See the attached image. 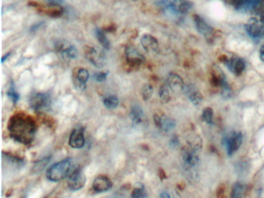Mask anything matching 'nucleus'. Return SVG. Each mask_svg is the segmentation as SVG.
Wrapping results in <instances>:
<instances>
[{
    "mask_svg": "<svg viewBox=\"0 0 264 198\" xmlns=\"http://www.w3.org/2000/svg\"><path fill=\"white\" fill-rule=\"evenodd\" d=\"M10 55L11 53H8L7 54L4 55V56L2 58V63H4V62H5V60H7V58H9Z\"/></svg>",
    "mask_w": 264,
    "mask_h": 198,
    "instance_id": "nucleus-37",
    "label": "nucleus"
},
{
    "mask_svg": "<svg viewBox=\"0 0 264 198\" xmlns=\"http://www.w3.org/2000/svg\"><path fill=\"white\" fill-rule=\"evenodd\" d=\"M154 121L155 125L160 130L164 132H169L174 130L176 127V122L173 118H168L166 116H160L158 114L154 116Z\"/></svg>",
    "mask_w": 264,
    "mask_h": 198,
    "instance_id": "nucleus-14",
    "label": "nucleus"
},
{
    "mask_svg": "<svg viewBox=\"0 0 264 198\" xmlns=\"http://www.w3.org/2000/svg\"><path fill=\"white\" fill-rule=\"evenodd\" d=\"M130 117L132 122L136 125H140L144 123L145 120V114H144V110L141 108L139 104H134L131 107Z\"/></svg>",
    "mask_w": 264,
    "mask_h": 198,
    "instance_id": "nucleus-21",
    "label": "nucleus"
},
{
    "mask_svg": "<svg viewBox=\"0 0 264 198\" xmlns=\"http://www.w3.org/2000/svg\"><path fill=\"white\" fill-rule=\"evenodd\" d=\"M86 178L80 168L72 170L68 176V188L72 190H78L86 184Z\"/></svg>",
    "mask_w": 264,
    "mask_h": 198,
    "instance_id": "nucleus-6",
    "label": "nucleus"
},
{
    "mask_svg": "<svg viewBox=\"0 0 264 198\" xmlns=\"http://www.w3.org/2000/svg\"><path fill=\"white\" fill-rule=\"evenodd\" d=\"M146 196L148 194H146V190L142 185L136 186L131 194V198H146Z\"/></svg>",
    "mask_w": 264,
    "mask_h": 198,
    "instance_id": "nucleus-30",
    "label": "nucleus"
},
{
    "mask_svg": "<svg viewBox=\"0 0 264 198\" xmlns=\"http://www.w3.org/2000/svg\"><path fill=\"white\" fill-rule=\"evenodd\" d=\"M262 1L264 0H240L237 5V10L242 12H250L260 5Z\"/></svg>",
    "mask_w": 264,
    "mask_h": 198,
    "instance_id": "nucleus-22",
    "label": "nucleus"
},
{
    "mask_svg": "<svg viewBox=\"0 0 264 198\" xmlns=\"http://www.w3.org/2000/svg\"><path fill=\"white\" fill-rule=\"evenodd\" d=\"M107 76H108V73L106 72H98V73L94 74L93 78L97 82H103L106 80Z\"/></svg>",
    "mask_w": 264,
    "mask_h": 198,
    "instance_id": "nucleus-32",
    "label": "nucleus"
},
{
    "mask_svg": "<svg viewBox=\"0 0 264 198\" xmlns=\"http://www.w3.org/2000/svg\"><path fill=\"white\" fill-rule=\"evenodd\" d=\"M112 186V183L110 178L104 175H100L94 179L93 182L92 188L94 192L102 193L108 192Z\"/></svg>",
    "mask_w": 264,
    "mask_h": 198,
    "instance_id": "nucleus-15",
    "label": "nucleus"
},
{
    "mask_svg": "<svg viewBox=\"0 0 264 198\" xmlns=\"http://www.w3.org/2000/svg\"><path fill=\"white\" fill-rule=\"evenodd\" d=\"M166 84L172 90V92L175 94L184 92V84L183 79L178 74L170 73L166 79Z\"/></svg>",
    "mask_w": 264,
    "mask_h": 198,
    "instance_id": "nucleus-11",
    "label": "nucleus"
},
{
    "mask_svg": "<svg viewBox=\"0 0 264 198\" xmlns=\"http://www.w3.org/2000/svg\"><path fill=\"white\" fill-rule=\"evenodd\" d=\"M213 116H214V112L211 108L208 107V108H204L202 114V118L204 122L207 123L208 125H212Z\"/></svg>",
    "mask_w": 264,
    "mask_h": 198,
    "instance_id": "nucleus-29",
    "label": "nucleus"
},
{
    "mask_svg": "<svg viewBox=\"0 0 264 198\" xmlns=\"http://www.w3.org/2000/svg\"><path fill=\"white\" fill-rule=\"evenodd\" d=\"M193 19H194L196 29L204 38H208L212 35L213 31H214L212 28L200 16L194 15L193 16Z\"/></svg>",
    "mask_w": 264,
    "mask_h": 198,
    "instance_id": "nucleus-16",
    "label": "nucleus"
},
{
    "mask_svg": "<svg viewBox=\"0 0 264 198\" xmlns=\"http://www.w3.org/2000/svg\"><path fill=\"white\" fill-rule=\"evenodd\" d=\"M162 6L178 14H186L192 8V4L187 0H162Z\"/></svg>",
    "mask_w": 264,
    "mask_h": 198,
    "instance_id": "nucleus-5",
    "label": "nucleus"
},
{
    "mask_svg": "<svg viewBox=\"0 0 264 198\" xmlns=\"http://www.w3.org/2000/svg\"><path fill=\"white\" fill-rule=\"evenodd\" d=\"M30 104L34 111L36 112L46 111L50 108L52 104V98L49 94L46 93H36L31 96L30 99Z\"/></svg>",
    "mask_w": 264,
    "mask_h": 198,
    "instance_id": "nucleus-3",
    "label": "nucleus"
},
{
    "mask_svg": "<svg viewBox=\"0 0 264 198\" xmlns=\"http://www.w3.org/2000/svg\"><path fill=\"white\" fill-rule=\"evenodd\" d=\"M160 98L164 103L168 102L170 100V90L168 84H163L159 89Z\"/></svg>",
    "mask_w": 264,
    "mask_h": 198,
    "instance_id": "nucleus-27",
    "label": "nucleus"
},
{
    "mask_svg": "<svg viewBox=\"0 0 264 198\" xmlns=\"http://www.w3.org/2000/svg\"><path fill=\"white\" fill-rule=\"evenodd\" d=\"M242 144V135L241 132H232L224 138V144L227 154L231 156L235 154Z\"/></svg>",
    "mask_w": 264,
    "mask_h": 198,
    "instance_id": "nucleus-7",
    "label": "nucleus"
},
{
    "mask_svg": "<svg viewBox=\"0 0 264 198\" xmlns=\"http://www.w3.org/2000/svg\"><path fill=\"white\" fill-rule=\"evenodd\" d=\"M96 38L104 49H110L111 44H110V40L107 38L106 35L105 34V32L101 30H96Z\"/></svg>",
    "mask_w": 264,
    "mask_h": 198,
    "instance_id": "nucleus-25",
    "label": "nucleus"
},
{
    "mask_svg": "<svg viewBox=\"0 0 264 198\" xmlns=\"http://www.w3.org/2000/svg\"><path fill=\"white\" fill-rule=\"evenodd\" d=\"M72 164L73 162L70 158L56 162L46 171V178L49 180L53 182L62 180L70 174V172L73 170Z\"/></svg>",
    "mask_w": 264,
    "mask_h": 198,
    "instance_id": "nucleus-2",
    "label": "nucleus"
},
{
    "mask_svg": "<svg viewBox=\"0 0 264 198\" xmlns=\"http://www.w3.org/2000/svg\"><path fill=\"white\" fill-rule=\"evenodd\" d=\"M58 52H60V54L66 60H73L77 58L78 50L74 45L70 44L68 42L60 41L56 44Z\"/></svg>",
    "mask_w": 264,
    "mask_h": 198,
    "instance_id": "nucleus-9",
    "label": "nucleus"
},
{
    "mask_svg": "<svg viewBox=\"0 0 264 198\" xmlns=\"http://www.w3.org/2000/svg\"><path fill=\"white\" fill-rule=\"evenodd\" d=\"M228 70L236 76H240L245 70L246 64L242 59L238 58H232L226 62Z\"/></svg>",
    "mask_w": 264,
    "mask_h": 198,
    "instance_id": "nucleus-17",
    "label": "nucleus"
},
{
    "mask_svg": "<svg viewBox=\"0 0 264 198\" xmlns=\"http://www.w3.org/2000/svg\"><path fill=\"white\" fill-rule=\"evenodd\" d=\"M246 30L252 38H260L264 35V22L260 16L250 18L246 25Z\"/></svg>",
    "mask_w": 264,
    "mask_h": 198,
    "instance_id": "nucleus-4",
    "label": "nucleus"
},
{
    "mask_svg": "<svg viewBox=\"0 0 264 198\" xmlns=\"http://www.w3.org/2000/svg\"><path fill=\"white\" fill-rule=\"evenodd\" d=\"M48 160H49V158H46V159L43 160L38 162V164H36V166H34L35 169L38 168V170L36 171L39 172V171L42 170L43 168H44V166L48 164Z\"/></svg>",
    "mask_w": 264,
    "mask_h": 198,
    "instance_id": "nucleus-33",
    "label": "nucleus"
},
{
    "mask_svg": "<svg viewBox=\"0 0 264 198\" xmlns=\"http://www.w3.org/2000/svg\"><path fill=\"white\" fill-rule=\"evenodd\" d=\"M184 92L187 94L188 98L190 99V101L192 102V104H194V106H199L201 103H202V94L194 86H184Z\"/></svg>",
    "mask_w": 264,
    "mask_h": 198,
    "instance_id": "nucleus-20",
    "label": "nucleus"
},
{
    "mask_svg": "<svg viewBox=\"0 0 264 198\" xmlns=\"http://www.w3.org/2000/svg\"><path fill=\"white\" fill-rule=\"evenodd\" d=\"M160 198H170V196L168 192H163L160 196Z\"/></svg>",
    "mask_w": 264,
    "mask_h": 198,
    "instance_id": "nucleus-36",
    "label": "nucleus"
},
{
    "mask_svg": "<svg viewBox=\"0 0 264 198\" xmlns=\"http://www.w3.org/2000/svg\"><path fill=\"white\" fill-rule=\"evenodd\" d=\"M86 58L96 67L101 68L104 65V56L94 48H88L86 50Z\"/></svg>",
    "mask_w": 264,
    "mask_h": 198,
    "instance_id": "nucleus-19",
    "label": "nucleus"
},
{
    "mask_svg": "<svg viewBox=\"0 0 264 198\" xmlns=\"http://www.w3.org/2000/svg\"><path fill=\"white\" fill-rule=\"evenodd\" d=\"M103 104L108 110H114L118 104V98L116 96H108L103 98Z\"/></svg>",
    "mask_w": 264,
    "mask_h": 198,
    "instance_id": "nucleus-26",
    "label": "nucleus"
},
{
    "mask_svg": "<svg viewBox=\"0 0 264 198\" xmlns=\"http://www.w3.org/2000/svg\"><path fill=\"white\" fill-rule=\"evenodd\" d=\"M246 192V186L242 184H236L232 190V198H242Z\"/></svg>",
    "mask_w": 264,
    "mask_h": 198,
    "instance_id": "nucleus-24",
    "label": "nucleus"
},
{
    "mask_svg": "<svg viewBox=\"0 0 264 198\" xmlns=\"http://www.w3.org/2000/svg\"><path fill=\"white\" fill-rule=\"evenodd\" d=\"M188 147L198 154L202 148V140L199 136L194 135L188 141Z\"/></svg>",
    "mask_w": 264,
    "mask_h": 198,
    "instance_id": "nucleus-23",
    "label": "nucleus"
},
{
    "mask_svg": "<svg viewBox=\"0 0 264 198\" xmlns=\"http://www.w3.org/2000/svg\"><path fill=\"white\" fill-rule=\"evenodd\" d=\"M69 145L74 148H81L84 146V132L81 128H76L72 132L69 137Z\"/></svg>",
    "mask_w": 264,
    "mask_h": 198,
    "instance_id": "nucleus-18",
    "label": "nucleus"
},
{
    "mask_svg": "<svg viewBox=\"0 0 264 198\" xmlns=\"http://www.w3.org/2000/svg\"><path fill=\"white\" fill-rule=\"evenodd\" d=\"M7 96H8V97L10 98L11 101H12V102L14 103V104H16L19 101V94H18V92H16V90L15 88H14V86H12V84L10 86V88L8 92H7Z\"/></svg>",
    "mask_w": 264,
    "mask_h": 198,
    "instance_id": "nucleus-31",
    "label": "nucleus"
},
{
    "mask_svg": "<svg viewBox=\"0 0 264 198\" xmlns=\"http://www.w3.org/2000/svg\"><path fill=\"white\" fill-rule=\"evenodd\" d=\"M260 58L262 62H264V45L261 46L260 50Z\"/></svg>",
    "mask_w": 264,
    "mask_h": 198,
    "instance_id": "nucleus-35",
    "label": "nucleus"
},
{
    "mask_svg": "<svg viewBox=\"0 0 264 198\" xmlns=\"http://www.w3.org/2000/svg\"><path fill=\"white\" fill-rule=\"evenodd\" d=\"M141 44L144 49L150 54H156L159 53V43L154 36L150 34H144L141 38Z\"/></svg>",
    "mask_w": 264,
    "mask_h": 198,
    "instance_id": "nucleus-10",
    "label": "nucleus"
},
{
    "mask_svg": "<svg viewBox=\"0 0 264 198\" xmlns=\"http://www.w3.org/2000/svg\"><path fill=\"white\" fill-rule=\"evenodd\" d=\"M49 2H52V4H58V2H62V0H48Z\"/></svg>",
    "mask_w": 264,
    "mask_h": 198,
    "instance_id": "nucleus-38",
    "label": "nucleus"
},
{
    "mask_svg": "<svg viewBox=\"0 0 264 198\" xmlns=\"http://www.w3.org/2000/svg\"><path fill=\"white\" fill-rule=\"evenodd\" d=\"M182 159L186 166L188 168H196L199 162L198 152H194L188 146L184 147L182 150Z\"/></svg>",
    "mask_w": 264,
    "mask_h": 198,
    "instance_id": "nucleus-12",
    "label": "nucleus"
},
{
    "mask_svg": "<svg viewBox=\"0 0 264 198\" xmlns=\"http://www.w3.org/2000/svg\"><path fill=\"white\" fill-rule=\"evenodd\" d=\"M126 60L134 67H138L145 62L144 55L132 45H128L125 50Z\"/></svg>",
    "mask_w": 264,
    "mask_h": 198,
    "instance_id": "nucleus-8",
    "label": "nucleus"
},
{
    "mask_svg": "<svg viewBox=\"0 0 264 198\" xmlns=\"http://www.w3.org/2000/svg\"><path fill=\"white\" fill-rule=\"evenodd\" d=\"M10 134L16 141L28 145L33 142L36 134V124L32 118L25 114H16L10 120Z\"/></svg>",
    "mask_w": 264,
    "mask_h": 198,
    "instance_id": "nucleus-1",
    "label": "nucleus"
},
{
    "mask_svg": "<svg viewBox=\"0 0 264 198\" xmlns=\"http://www.w3.org/2000/svg\"><path fill=\"white\" fill-rule=\"evenodd\" d=\"M154 88L153 86L150 84H146L142 88L141 90V96H142V99L144 101H148L153 96Z\"/></svg>",
    "mask_w": 264,
    "mask_h": 198,
    "instance_id": "nucleus-28",
    "label": "nucleus"
},
{
    "mask_svg": "<svg viewBox=\"0 0 264 198\" xmlns=\"http://www.w3.org/2000/svg\"><path fill=\"white\" fill-rule=\"evenodd\" d=\"M90 74L88 70L84 68H79L76 72V74L73 78V84L76 88L79 90L86 89V84L90 79Z\"/></svg>",
    "mask_w": 264,
    "mask_h": 198,
    "instance_id": "nucleus-13",
    "label": "nucleus"
},
{
    "mask_svg": "<svg viewBox=\"0 0 264 198\" xmlns=\"http://www.w3.org/2000/svg\"><path fill=\"white\" fill-rule=\"evenodd\" d=\"M170 145L172 146H176L178 145L179 141L178 140L177 137H173V138H172V140H170Z\"/></svg>",
    "mask_w": 264,
    "mask_h": 198,
    "instance_id": "nucleus-34",
    "label": "nucleus"
}]
</instances>
